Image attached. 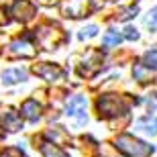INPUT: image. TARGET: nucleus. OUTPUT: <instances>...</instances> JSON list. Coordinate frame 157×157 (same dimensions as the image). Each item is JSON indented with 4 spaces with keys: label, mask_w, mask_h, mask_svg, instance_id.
I'll return each instance as SVG.
<instances>
[{
    "label": "nucleus",
    "mask_w": 157,
    "mask_h": 157,
    "mask_svg": "<svg viewBox=\"0 0 157 157\" xmlns=\"http://www.w3.org/2000/svg\"><path fill=\"white\" fill-rule=\"evenodd\" d=\"M2 137H4V128H0V139H2Z\"/></svg>",
    "instance_id": "393cba45"
},
{
    "label": "nucleus",
    "mask_w": 157,
    "mask_h": 157,
    "mask_svg": "<svg viewBox=\"0 0 157 157\" xmlns=\"http://www.w3.org/2000/svg\"><path fill=\"white\" fill-rule=\"evenodd\" d=\"M96 106H98L100 117H106V118L124 114V112L128 110V104L124 102V98H122V96H117V94H104V96H100Z\"/></svg>",
    "instance_id": "f03ea898"
},
{
    "label": "nucleus",
    "mask_w": 157,
    "mask_h": 157,
    "mask_svg": "<svg viewBox=\"0 0 157 157\" xmlns=\"http://www.w3.org/2000/svg\"><path fill=\"white\" fill-rule=\"evenodd\" d=\"M0 157H25V153L21 151V149H17V147H8V149L2 151Z\"/></svg>",
    "instance_id": "412c9836"
},
{
    "label": "nucleus",
    "mask_w": 157,
    "mask_h": 157,
    "mask_svg": "<svg viewBox=\"0 0 157 157\" xmlns=\"http://www.w3.org/2000/svg\"><path fill=\"white\" fill-rule=\"evenodd\" d=\"M8 55H17V57H35L37 47L31 43L27 37L25 39H17L8 45Z\"/></svg>",
    "instance_id": "423d86ee"
},
{
    "label": "nucleus",
    "mask_w": 157,
    "mask_h": 157,
    "mask_svg": "<svg viewBox=\"0 0 157 157\" xmlns=\"http://www.w3.org/2000/svg\"><path fill=\"white\" fill-rule=\"evenodd\" d=\"M137 128H141V131H145V133H149V135H155L157 133V117L141 118V121L137 122Z\"/></svg>",
    "instance_id": "4468645a"
},
{
    "label": "nucleus",
    "mask_w": 157,
    "mask_h": 157,
    "mask_svg": "<svg viewBox=\"0 0 157 157\" xmlns=\"http://www.w3.org/2000/svg\"><path fill=\"white\" fill-rule=\"evenodd\" d=\"M147 27L151 31H157V8H153L149 12V17H147Z\"/></svg>",
    "instance_id": "aec40b11"
},
{
    "label": "nucleus",
    "mask_w": 157,
    "mask_h": 157,
    "mask_svg": "<svg viewBox=\"0 0 157 157\" xmlns=\"http://www.w3.org/2000/svg\"><path fill=\"white\" fill-rule=\"evenodd\" d=\"M2 78H4V84L12 86V84H18V82L27 80V71L21 70V67H14V70H6L4 74H2Z\"/></svg>",
    "instance_id": "f8f14e48"
},
{
    "label": "nucleus",
    "mask_w": 157,
    "mask_h": 157,
    "mask_svg": "<svg viewBox=\"0 0 157 157\" xmlns=\"http://www.w3.org/2000/svg\"><path fill=\"white\" fill-rule=\"evenodd\" d=\"M137 10H139L137 6H131V8H124V10H122L121 14H118V21H128V18H133L135 14H137Z\"/></svg>",
    "instance_id": "6ab92c4d"
},
{
    "label": "nucleus",
    "mask_w": 157,
    "mask_h": 157,
    "mask_svg": "<svg viewBox=\"0 0 157 157\" xmlns=\"http://www.w3.org/2000/svg\"><path fill=\"white\" fill-rule=\"evenodd\" d=\"M96 33H98V29L92 25V27H88V29H84V31L80 33V39H90V37H94Z\"/></svg>",
    "instance_id": "4be33fe9"
},
{
    "label": "nucleus",
    "mask_w": 157,
    "mask_h": 157,
    "mask_svg": "<svg viewBox=\"0 0 157 157\" xmlns=\"http://www.w3.org/2000/svg\"><path fill=\"white\" fill-rule=\"evenodd\" d=\"M0 118H2V124H4V128H8V131H18V128H23L21 117H18V114H17L14 110H10V108L2 110Z\"/></svg>",
    "instance_id": "9b49d317"
},
{
    "label": "nucleus",
    "mask_w": 157,
    "mask_h": 157,
    "mask_svg": "<svg viewBox=\"0 0 157 157\" xmlns=\"http://www.w3.org/2000/svg\"><path fill=\"white\" fill-rule=\"evenodd\" d=\"M118 41H121L118 31L110 29V31H106V35L102 37V45H104V47H114V45H118Z\"/></svg>",
    "instance_id": "dca6fc26"
},
{
    "label": "nucleus",
    "mask_w": 157,
    "mask_h": 157,
    "mask_svg": "<svg viewBox=\"0 0 157 157\" xmlns=\"http://www.w3.org/2000/svg\"><path fill=\"white\" fill-rule=\"evenodd\" d=\"M124 37H127L128 41H137L139 39V33H137V29H133V27H127V29H124Z\"/></svg>",
    "instance_id": "5701e85b"
},
{
    "label": "nucleus",
    "mask_w": 157,
    "mask_h": 157,
    "mask_svg": "<svg viewBox=\"0 0 157 157\" xmlns=\"http://www.w3.org/2000/svg\"><path fill=\"white\" fill-rule=\"evenodd\" d=\"M102 61H104V55L100 51H96V49H90V51L84 55L80 67H78L80 76L90 78V76H94V74H98V71L102 70Z\"/></svg>",
    "instance_id": "20e7f679"
},
{
    "label": "nucleus",
    "mask_w": 157,
    "mask_h": 157,
    "mask_svg": "<svg viewBox=\"0 0 157 157\" xmlns=\"http://www.w3.org/2000/svg\"><path fill=\"white\" fill-rule=\"evenodd\" d=\"M21 117H25L27 121H33V122H35L37 118L41 117V104L37 102V100H33V98L25 100L23 106H21Z\"/></svg>",
    "instance_id": "9d476101"
},
{
    "label": "nucleus",
    "mask_w": 157,
    "mask_h": 157,
    "mask_svg": "<svg viewBox=\"0 0 157 157\" xmlns=\"http://www.w3.org/2000/svg\"><path fill=\"white\" fill-rule=\"evenodd\" d=\"M47 137H51L55 145H59V143H63V141L67 139V135H65L61 128H49V131H47Z\"/></svg>",
    "instance_id": "a211bd4d"
},
{
    "label": "nucleus",
    "mask_w": 157,
    "mask_h": 157,
    "mask_svg": "<svg viewBox=\"0 0 157 157\" xmlns=\"http://www.w3.org/2000/svg\"><path fill=\"white\" fill-rule=\"evenodd\" d=\"M41 2H43V4H53L55 0H41Z\"/></svg>",
    "instance_id": "b1692460"
},
{
    "label": "nucleus",
    "mask_w": 157,
    "mask_h": 157,
    "mask_svg": "<svg viewBox=\"0 0 157 157\" xmlns=\"http://www.w3.org/2000/svg\"><path fill=\"white\" fill-rule=\"evenodd\" d=\"M41 153H43V157H70L63 149H59L55 143H49V141L41 145Z\"/></svg>",
    "instance_id": "ddd939ff"
},
{
    "label": "nucleus",
    "mask_w": 157,
    "mask_h": 157,
    "mask_svg": "<svg viewBox=\"0 0 157 157\" xmlns=\"http://www.w3.org/2000/svg\"><path fill=\"white\" fill-rule=\"evenodd\" d=\"M149 67H145L143 63H135V67H133V76H135V80H139V82H147L149 80Z\"/></svg>",
    "instance_id": "f3484780"
},
{
    "label": "nucleus",
    "mask_w": 157,
    "mask_h": 157,
    "mask_svg": "<svg viewBox=\"0 0 157 157\" xmlns=\"http://www.w3.org/2000/svg\"><path fill=\"white\" fill-rule=\"evenodd\" d=\"M86 98L84 96H71L67 100V106H65V112H67V117H78V121L84 122L86 121Z\"/></svg>",
    "instance_id": "0eeeda50"
},
{
    "label": "nucleus",
    "mask_w": 157,
    "mask_h": 157,
    "mask_svg": "<svg viewBox=\"0 0 157 157\" xmlns=\"http://www.w3.org/2000/svg\"><path fill=\"white\" fill-rule=\"evenodd\" d=\"M114 145H117L118 151H122L128 157H151L153 151H155L153 145H147L145 141L135 139L133 135H118Z\"/></svg>",
    "instance_id": "f257e3e1"
},
{
    "label": "nucleus",
    "mask_w": 157,
    "mask_h": 157,
    "mask_svg": "<svg viewBox=\"0 0 157 157\" xmlns=\"http://www.w3.org/2000/svg\"><path fill=\"white\" fill-rule=\"evenodd\" d=\"M35 37L39 41V45L45 47V49H55L65 39V35L57 27H41L39 31H35Z\"/></svg>",
    "instance_id": "39448f33"
},
{
    "label": "nucleus",
    "mask_w": 157,
    "mask_h": 157,
    "mask_svg": "<svg viewBox=\"0 0 157 157\" xmlns=\"http://www.w3.org/2000/svg\"><path fill=\"white\" fill-rule=\"evenodd\" d=\"M143 65L149 67V70H157V47H151V49L143 55Z\"/></svg>",
    "instance_id": "2eb2a0df"
},
{
    "label": "nucleus",
    "mask_w": 157,
    "mask_h": 157,
    "mask_svg": "<svg viewBox=\"0 0 157 157\" xmlns=\"http://www.w3.org/2000/svg\"><path fill=\"white\" fill-rule=\"evenodd\" d=\"M33 71H35L37 76H41L43 80L47 82H57L59 78L63 76V71H61V67L55 63H39L33 67Z\"/></svg>",
    "instance_id": "1a4fd4ad"
},
{
    "label": "nucleus",
    "mask_w": 157,
    "mask_h": 157,
    "mask_svg": "<svg viewBox=\"0 0 157 157\" xmlns=\"http://www.w3.org/2000/svg\"><path fill=\"white\" fill-rule=\"evenodd\" d=\"M98 6H100V0H65L61 4V12L65 17L80 18V17H88Z\"/></svg>",
    "instance_id": "7ed1b4c3"
},
{
    "label": "nucleus",
    "mask_w": 157,
    "mask_h": 157,
    "mask_svg": "<svg viewBox=\"0 0 157 157\" xmlns=\"http://www.w3.org/2000/svg\"><path fill=\"white\" fill-rule=\"evenodd\" d=\"M10 12H12V17L17 18V21L27 23V21H31V18L35 17V4H31V2H27V0H18V2L12 4Z\"/></svg>",
    "instance_id": "6e6552de"
}]
</instances>
